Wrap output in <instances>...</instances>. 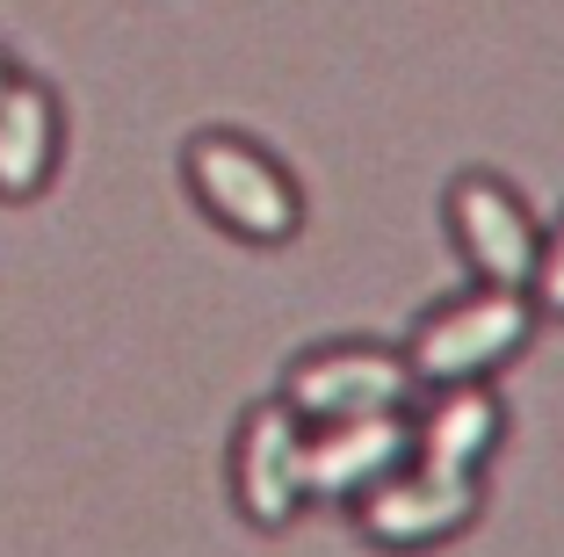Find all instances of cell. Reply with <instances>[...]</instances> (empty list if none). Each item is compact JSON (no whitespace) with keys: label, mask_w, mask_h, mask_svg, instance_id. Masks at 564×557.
I'll return each instance as SVG.
<instances>
[{"label":"cell","mask_w":564,"mask_h":557,"mask_svg":"<svg viewBox=\"0 0 564 557\" xmlns=\"http://www.w3.org/2000/svg\"><path fill=\"white\" fill-rule=\"evenodd\" d=\"M448 232H456V246H464V261L478 268V282H499V290H529L535 282L543 232H535L529 203L514 196V181L456 174L448 181Z\"/></svg>","instance_id":"6"},{"label":"cell","mask_w":564,"mask_h":557,"mask_svg":"<svg viewBox=\"0 0 564 557\" xmlns=\"http://www.w3.org/2000/svg\"><path fill=\"white\" fill-rule=\"evenodd\" d=\"M232 492H239V507H247L253 528L297 522V507L312 500V420H304L297 406L261 398V406L239 420Z\"/></svg>","instance_id":"4"},{"label":"cell","mask_w":564,"mask_h":557,"mask_svg":"<svg viewBox=\"0 0 564 557\" xmlns=\"http://www.w3.org/2000/svg\"><path fill=\"white\" fill-rule=\"evenodd\" d=\"M478 471H442V463H405L377 492H362V536L383 550H427L448 543L456 528L478 522Z\"/></svg>","instance_id":"5"},{"label":"cell","mask_w":564,"mask_h":557,"mask_svg":"<svg viewBox=\"0 0 564 557\" xmlns=\"http://www.w3.org/2000/svg\"><path fill=\"white\" fill-rule=\"evenodd\" d=\"M535 297L529 290H499V282H478V290L434 304L427 326L413 333L405 362H413L420 384H485L499 362H514L535 333Z\"/></svg>","instance_id":"2"},{"label":"cell","mask_w":564,"mask_h":557,"mask_svg":"<svg viewBox=\"0 0 564 557\" xmlns=\"http://www.w3.org/2000/svg\"><path fill=\"white\" fill-rule=\"evenodd\" d=\"M529 297H535V312H543V319H564V217L543 232V254H535Z\"/></svg>","instance_id":"10"},{"label":"cell","mask_w":564,"mask_h":557,"mask_svg":"<svg viewBox=\"0 0 564 557\" xmlns=\"http://www.w3.org/2000/svg\"><path fill=\"white\" fill-rule=\"evenodd\" d=\"M405 463H413V413H362V420L312 427V500H362Z\"/></svg>","instance_id":"7"},{"label":"cell","mask_w":564,"mask_h":557,"mask_svg":"<svg viewBox=\"0 0 564 557\" xmlns=\"http://www.w3.org/2000/svg\"><path fill=\"white\" fill-rule=\"evenodd\" d=\"M499 427H507V406L492 398V384H434L427 413H413V457L442 471H485Z\"/></svg>","instance_id":"8"},{"label":"cell","mask_w":564,"mask_h":557,"mask_svg":"<svg viewBox=\"0 0 564 557\" xmlns=\"http://www.w3.org/2000/svg\"><path fill=\"white\" fill-rule=\"evenodd\" d=\"M58 131H66V116H58V95L44 81H22L15 73V81L0 87V196L8 203H30L51 181Z\"/></svg>","instance_id":"9"},{"label":"cell","mask_w":564,"mask_h":557,"mask_svg":"<svg viewBox=\"0 0 564 557\" xmlns=\"http://www.w3.org/2000/svg\"><path fill=\"white\" fill-rule=\"evenodd\" d=\"M413 362L399 347H377V341H333L312 347V355L290 362L282 377V406H297L312 427L326 420H362V413H405L413 406Z\"/></svg>","instance_id":"3"},{"label":"cell","mask_w":564,"mask_h":557,"mask_svg":"<svg viewBox=\"0 0 564 557\" xmlns=\"http://www.w3.org/2000/svg\"><path fill=\"white\" fill-rule=\"evenodd\" d=\"M8 81H15V66H8V51H0V87H8Z\"/></svg>","instance_id":"11"},{"label":"cell","mask_w":564,"mask_h":557,"mask_svg":"<svg viewBox=\"0 0 564 557\" xmlns=\"http://www.w3.org/2000/svg\"><path fill=\"white\" fill-rule=\"evenodd\" d=\"M182 174H188V196L203 203V217L225 225L232 239H247V246L297 239V225H304L297 181H290V167H282V160H268L253 138H239V131L188 138Z\"/></svg>","instance_id":"1"}]
</instances>
